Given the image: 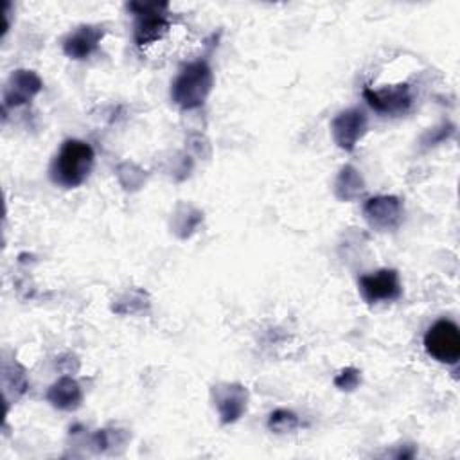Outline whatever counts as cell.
<instances>
[{
	"label": "cell",
	"mask_w": 460,
	"mask_h": 460,
	"mask_svg": "<svg viewBox=\"0 0 460 460\" xmlns=\"http://www.w3.org/2000/svg\"><path fill=\"white\" fill-rule=\"evenodd\" d=\"M92 165V147L81 140H66L52 164V178L63 187H75L86 180Z\"/></svg>",
	"instance_id": "cell-1"
},
{
	"label": "cell",
	"mask_w": 460,
	"mask_h": 460,
	"mask_svg": "<svg viewBox=\"0 0 460 460\" xmlns=\"http://www.w3.org/2000/svg\"><path fill=\"white\" fill-rule=\"evenodd\" d=\"M424 347L431 358L440 363H456L460 358V331L451 320H438L433 323L426 336Z\"/></svg>",
	"instance_id": "cell-2"
},
{
	"label": "cell",
	"mask_w": 460,
	"mask_h": 460,
	"mask_svg": "<svg viewBox=\"0 0 460 460\" xmlns=\"http://www.w3.org/2000/svg\"><path fill=\"white\" fill-rule=\"evenodd\" d=\"M210 88V70L203 65L189 66L174 84V99L181 106H196L203 102L207 92Z\"/></svg>",
	"instance_id": "cell-3"
},
{
	"label": "cell",
	"mask_w": 460,
	"mask_h": 460,
	"mask_svg": "<svg viewBox=\"0 0 460 460\" xmlns=\"http://www.w3.org/2000/svg\"><path fill=\"white\" fill-rule=\"evenodd\" d=\"M361 293L368 302L392 300L401 293L399 277L394 270H381L374 275H365L359 279Z\"/></svg>",
	"instance_id": "cell-4"
},
{
	"label": "cell",
	"mask_w": 460,
	"mask_h": 460,
	"mask_svg": "<svg viewBox=\"0 0 460 460\" xmlns=\"http://www.w3.org/2000/svg\"><path fill=\"white\" fill-rule=\"evenodd\" d=\"M142 9L144 11L138 13V23L135 31L138 45L156 40L165 31L164 14H158V11H149L151 5H144Z\"/></svg>",
	"instance_id": "cell-5"
},
{
	"label": "cell",
	"mask_w": 460,
	"mask_h": 460,
	"mask_svg": "<svg viewBox=\"0 0 460 460\" xmlns=\"http://www.w3.org/2000/svg\"><path fill=\"white\" fill-rule=\"evenodd\" d=\"M102 32L92 29V27H81L79 32H75L66 43H65V50L70 56L75 58H83L86 56L97 43V40L101 38Z\"/></svg>",
	"instance_id": "cell-6"
},
{
	"label": "cell",
	"mask_w": 460,
	"mask_h": 460,
	"mask_svg": "<svg viewBox=\"0 0 460 460\" xmlns=\"http://www.w3.org/2000/svg\"><path fill=\"white\" fill-rule=\"evenodd\" d=\"M365 95L368 97L370 104L379 108V110H397V108H402V104L408 102V95H406V88H397V90H392V93L388 97H379L377 93H370L368 90L365 92Z\"/></svg>",
	"instance_id": "cell-7"
}]
</instances>
